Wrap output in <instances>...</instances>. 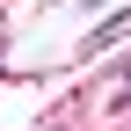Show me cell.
Here are the masks:
<instances>
[{"label": "cell", "instance_id": "cell-1", "mask_svg": "<svg viewBox=\"0 0 131 131\" xmlns=\"http://www.w3.org/2000/svg\"><path fill=\"white\" fill-rule=\"evenodd\" d=\"M117 37H131V15H117V22H102V29H95V37H88V51H109V44H117Z\"/></svg>", "mask_w": 131, "mask_h": 131}, {"label": "cell", "instance_id": "cell-2", "mask_svg": "<svg viewBox=\"0 0 131 131\" xmlns=\"http://www.w3.org/2000/svg\"><path fill=\"white\" fill-rule=\"evenodd\" d=\"M117 109H131V80H124V95H117Z\"/></svg>", "mask_w": 131, "mask_h": 131}]
</instances>
